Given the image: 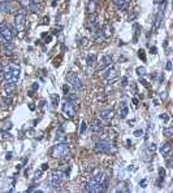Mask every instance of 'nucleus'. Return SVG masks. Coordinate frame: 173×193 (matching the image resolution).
<instances>
[{
	"mask_svg": "<svg viewBox=\"0 0 173 193\" xmlns=\"http://www.w3.org/2000/svg\"><path fill=\"white\" fill-rule=\"evenodd\" d=\"M151 53L152 55H156L158 52H156V47H151Z\"/></svg>",
	"mask_w": 173,
	"mask_h": 193,
	"instance_id": "obj_38",
	"label": "nucleus"
},
{
	"mask_svg": "<svg viewBox=\"0 0 173 193\" xmlns=\"http://www.w3.org/2000/svg\"><path fill=\"white\" fill-rule=\"evenodd\" d=\"M0 11L3 13H9L13 11V3H11L9 0H3L0 3Z\"/></svg>",
	"mask_w": 173,
	"mask_h": 193,
	"instance_id": "obj_11",
	"label": "nucleus"
},
{
	"mask_svg": "<svg viewBox=\"0 0 173 193\" xmlns=\"http://www.w3.org/2000/svg\"><path fill=\"white\" fill-rule=\"evenodd\" d=\"M170 152H172V144H169V143L164 144V145L160 148V154L164 157V158L169 157V156H170Z\"/></svg>",
	"mask_w": 173,
	"mask_h": 193,
	"instance_id": "obj_14",
	"label": "nucleus"
},
{
	"mask_svg": "<svg viewBox=\"0 0 173 193\" xmlns=\"http://www.w3.org/2000/svg\"><path fill=\"white\" fill-rule=\"evenodd\" d=\"M111 62H112V57H111V55H106L104 57L102 58L100 64H99V70H104L106 67L111 66Z\"/></svg>",
	"mask_w": 173,
	"mask_h": 193,
	"instance_id": "obj_13",
	"label": "nucleus"
},
{
	"mask_svg": "<svg viewBox=\"0 0 173 193\" xmlns=\"http://www.w3.org/2000/svg\"><path fill=\"white\" fill-rule=\"evenodd\" d=\"M87 191L91 192V193H99V192H103V191H104V188H103L102 184L97 183V181H95V180L91 178L90 181H89V184H87Z\"/></svg>",
	"mask_w": 173,
	"mask_h": 193,
	"instance_id": "obj_9",
	"label": "nucleus"
},
{
	"mask_svg": "<svg viewBox=\"0 0 173 193\" xmlns=\"http://www.w3.org/2000/svg\"><path fill=\"white\" fill-rule=\"evenodd\" d=\"M63 143V141H66V136L63 134V132H57L56 137H55V143Z\"/></svg>",
	"mask_w": 173,
	"mask_h": 193,
	"instance_id": "obj_23",
	"label": "nucleus"
},
{
	"mask_svg": "<svg viewBox=\"0 0 173 193\" xmlns=\"http://www.w3.org/2000/svg\"><path fill=\"white\" fill-rule=\"evenodd\" d=\"M137 74H138V75H142V77H143V75L146 74V69H144V67H142V66L137 67Z\"/></svg>",
	"mask_w": 173,
	"mask_h": 193,
	"instance_id": "obj_26",
	"label": "nucleus"
},
{
	"mask_svg": "<svg viewBox=\"0 0 173 193\" xmlns=\"http://www.w3.org/2000/svg\"><path fill=\"white\" fill-rule=\"evenodd\" d=\"M20 73H21V67L18 64H9L5 67H3V74H4L5 81L17 82L20 78Z\"/></svg>",
	"mask_w": 173,
	"mask_h": 193,
	"instance_id": "obj_1",
	"label": "nucleus"
},
{
	"mask_svg": "<svg viewBox=\"0 0 173 193\" xmlns=\"http://www.w3.org/2000/svg\"><path fill=\"white\" fill-rule=\"evenodd\" d=\"M63 113L65 114V117H68V118L76 117L77 110H76V106H74V101H71V100L65 99V102L63 104Z\"/></svg>",
	"mask_w": 173,
	"mask_h": 193,
	"instance_id": "obj_6",
	"label": "nucleus"
},
{
	"mask_svg": "<svg viewBox=\"0 0 173 193\" xmlns=\"http://www.w3.org/2000/svg\"><path fill=\"white\" fill-rule=\"evenodd\" d=\"M172 69V62H170V61H168V62H167V70H170Z\"/></svg>",
	"mask_w": 173,
	"mask_h": 193,
	"instance_id": "obj_41",
	"label": "nucleus"
},
{
	"mask_svg": "<svg viewBox=\"0 0 173 193\" xmlns=\"http://www.w3.org/2000/svg\"><path fill=\"white\" fill-rule=\"evenodd\" d=\"M94 151L97 153H111L115 151L113 145L109 140L107 139H99L97 143H95V146H94Z\"/></svg>",
	"mask_w": 173,
	"mask_h": 193,
	"instance_id": "obj_3",
	"label": "nucleus"
},
{
	"mask_svg": "<svg viewBox=\"0 0 173 193\" xmlns=\"http://www.w3.org/2000/svg\"><path fill=\"white\" fill-rule=\"evenodd\" d=\"M52 104H54V106H56V105L59 104V96L57 95H54L52 96Z\"/></svg>",
	"mask_w": 173,
	"mask_h": 193,
	"instance_id": "obj_30",
	"label": "nucleus"
},
{
	"mask_svg": "<svg viewBox=\"0 0 173 193\" xmlns=\"http://www.w3.org/2000/svg\"><path fill=\"white\" fill-rule=\"evenodd\" d=\"M86 128H87V125H86V122L83 121L81 123V128H80V135H83L86 132Z\"/></svg>",
	"mask_w": 173,
	"mask_h": 193,
	"instance_id": "obj_25",
	"label": "nucleus"
},
{
	"mask_svg": "<svg viewBox=\"0 0 173 193\" xmlns=\"http://www.w3.org/2000/svg\"><path fill=\"white\" fill-rule=\"evenodd\" d=\"M11 157H12V153H8L7 154V160H11Z\"/></svg>",
	"mask_w": 173,
	"mask_h": 193,
	"instance_id": "obj_45",
	"label": "nucleus"
},
{
	"mask_svg": "<svg viewBox=\"0 0 173 193\" xmlns=\"http://www.w3.org/2000/svg\"><path fill=\"white\" fill-rule=\"evenodd\" d=\"M87 12L90 14H94L97 12V0H90L89 4H87Z\"/></svg>",
	"mask_w": 173,
	"mask_h": 193,
	"instance_id": "obj_19",
	"label": "nucleus"
},
{
	"mask_svg": "<svg viewBox=\"0 0 173 193\" xmlns=\"http://www.w3.org/2000/svg\"><path fill=\"white\" fill-rule=\"evenodd\" d=\"M97 62H98V57L95 53H90L87 57H86V64H87V66L94 67L95 65H97Z\"/></svg>",
	"mask_w": 173,
	"mask_h": 193,
	"instance_id": "obj_17",
	"label": "nucleus"
},
{
	"mask_svg": "<svg viewBox=\"0 0 173 193\" xmlns=\"http://www.w3.org/2000/svg\"><path fill=\"white\" fill-rule=\"evenodd\" d=\"M90 127H91V130L94 131V132H98V134L103 131V125H102L100 119H94Z\"/></svg>",
	"mask_w": 173,
	"mask_h": 193,
	"instance_id": "obj_16",
	"label": "nucleus"
},
{
	"mask_svg": "<svg viewBox=\"0 0 173 193\" xmlns=\"http://www.w3.org/2000/svg\"><path fill=\"white\" fill-rule=\"evenodd\" d=\"M102 31H103V35H104V38H109L111 35H112V31H111V27H109V25H106L104 27H102Z\"/></svg>",
	"mask_w": 173,
	"mask_h": 193,
	"instance_id": "obj_21",
	"label": "nucleus"
},
{
	"mask_svg": "<svg viewBox=\"0 0 173 193\" xmlns=\"http://www.w3.org/2000/svg\"><path fill=\"white\" fill-rule=\"evenodd\" d=\"M3 102H4L5 105H11L12 99H11V97H4V99H3Z\"/></svg>",
	"mask_w": 173,
	"mask_h": 193,
	"instance_id": "obj_32",
	"label": "nucleus"
},
{
	"mask_svg": "<svg viewBox=\"0 0 173 193\" xmlns=\"http://www.w3.org/2000/svg\"><path fill=\"white\" fill-rule=\"evenodd\" d=\"M163 135H164V136H167V137H170V136L173 135V128H172V127H169V128H164V130H163Z\"/></svg>",
	"mask_w": 173,
	"mask_h": 193,
	"instance_id": "obj_24",
	"label": "nucleus"
},
{
	"mask_svg": "<svg viewBox=\"0 0 173 193\" xmlns=\"http://www.w3.org/2000/svg\"><path fill=\"white\" fill-rule=\"evenodd\" d=\"M25 23H26V14L17 13L14 17V27L17 29V31H22V29L25 27Z\"/></svg>",
	"mask_w": 173,
	"mask_h": 193,
	"instance_id": "obj_8",
	"label": "nucleus"
},
{
	"mask_svg": "<svg viewBox=\"0 0 173 193\" xmlns=\"http://www.w3.org/2000/svg\"><path fill=\"white\" fill-rule=\"evenodd\" d=\"M64 176H65V175H64V172L61 170H54L50 174V178L47 180L48 186L55 188V189L59 188L60 184H61V181H63V179H64Z\"/></svg>",
	"mask_w": 173,
	"mask_h": 193,
	"instance_id": "obj_4",
	"label": "nucleus"
},
{
	"mask_svg": "<svg viewBox=\"0 0 173 193\" xmlns=\"http://www.w3.org/2000/svg\"><path fill=\"white\" fill-rule=\"evenodd\" d=\"M63 91H64L65 93H68V86H64V87H63Z\"/></svg>",
	"mask_w": 173,
	"mask_h": 193,
	"instance_id": "obj_44",
	"label": "nucleus"
},
{
	"mask_svg": "<svg viewBox=\"0 0 173 193\" xmlns=\"http://www.w3.org/2000/svg\"><path fill=\"white\" fill-rule=\"evenodd\" d=\"M29 108H30L31 110H34V109H35V106H34V105H33V104H30V105H29Z\"/></svg>",
	"mask_w": 173,
	"mask_h": 193,
	"instance_id": "obj_47",
	"label": "nucleus"
},
{
	"mask_svg": "<svg viewBox=\"0 0 173 193\" xmlns=\"http://www.w3.org/2000/svg\"><path fill=\"white\" fill-rule=\"evenodd\" d=\"M128 111H129V109L126 106V104L123 102V105L120 106V116H121V118H125L128 116Z\"/></svg>",
	"mask_w": 173,
	"mask_h": 193,
	"instance_id": "obj_20",
	"label": "nucleus"
},
{
	"mask_svg": "<svg viewBox=\"0 0 173 193\" xmlns=\"http://www.w3.org/2000/svg\"><path fill=\"white\" fill-rule=\"evenodd\" d=\"M139 82H141V83H142L143 86H146V87H147V86H149V84H147V82H146L144 79H142V78H141V79H139Z\"/></svg>",
	"mask_w": 173,
	"mask_h": 193,
	"instance_id": "obj_42",
	"label": "nucleus"
},
{
	"mask_svg": "<svg viewBox=\"0 0 173 193\" xmlns=\"http://www.w3.org/2000/svg\"><path fill=\"white\" fill-rule=\"evenodd\" d=\"M0 37H2L5 42H11L13 39V31L11 29V26L7 22L0 23Z\"/></svg>",
	"mask_w": 173,
	"mask_h": 193,
	"instance_id": "obj_7",
	"label": "nucleus"
},
{
	"mask_svg": "<svg viewBox=\"0 0 173 193\" xmlns=\"http://www.w3.org/2000/svg\"><path fill=\"white\" fill-rule=\"evenodd\" d=\"M155 3H156V4H159V3H161V0H155Z\"/></svg>",
	"mask_w": 173,
	"mask_h": 193,
	"instance_id": "obj_50",
	"label": "nucleus"
},
{
	"mask_svg": "<svg viewBox=\"0 0 173 193\" xmlns=\"http://www.w3.org/2000/svg\"><path fill=\"white\" fill-rule=\"evenodd\" d=\"M0 75H3V66H2V64H0Z\"/></svg>",
	"mask_w": 173,
	"mask_h": 193,
	"instance_id": "obj_46",
	"label": "nucleus"
},
{
	"mask_svg": "<svg viewBox=\"0 0 173 193\" xmlns=\"http://www.w3.org/2000/svg\"><path fill=\"white\" fill-rule=\"evenodd\" d=\"M146 186V180H143V181H141V187H144Z\"/></svg>",
	"mask_w": 173,
	"mask_h": 193,
	"instance_id": "obj_48",
	"label": "nucleus"
},
{
	"mask_svg": "<svg viewBox=\"0 0 173 193\" xmlns=\"http://www.w3.org/2000/svg\"><path fill=\"white\" fill-rule=\"evenodd\" d=\"M66 79L69 81V83H71V86L73 87V90L76 93H80L82 90H83V83L81 81V78L78 75H76L73 73H71L68 77H66Z\"/></svg>",
	"mask_w": 173,
	"mask_h": 193,
	"instance_id": "obj_5",
	"label": "nucleus"
},
{
	"mask_svg": "<svg viewBox=\"0 0 173 193\" xmlns=\"http://www.w3.org/2000/svg\"><path fill=\"white\" fill-rule=\"evenodd\" d=\"M112 91H113V88H112V87H109V86H108V87H107V90H106V95H109V92L112 93Z\"/></svg>",
	"mask_w": 173,
	"mask_h": 193,
	"instance_id": "obj_37",
	"label": "nucleus"
},
{
	"mask_svg": "<svg viewBox=\"0 0 173 193\" xmlns=\"http://www.w3.org/2000/svg\"><path fill=\"white\" fill-rule=\"evenodd\" d=\"M147 151H149L150 153H154L155 151H156V145H155L154 143H152V144H150V145H149V148H147Z\"/></svg>",
	"mask_w": 173,
	"mask_h": 193,
	"instance_id": "obj_28",
	"label": "nucleus"
},
{
	"mask_svg": "<svg viewBox=\"0 0 173 193\" xmlns=\"http://www.w3.org/2000/svg\"><path fill=\"white\" fill-rule=\"evenodd\" d=\"M48 169V165L47 163H43L42 165V171H45V170H47Z\"/></svg>",
	"mask_w": 173,
	"mask_h": 193,
	"instance_id": "obj_39",
	"label": "nucleus"
},
{
	"mask_svg": "<svg viewBox=\"0 0 173 193\" xmlns=\"http://www.w3.org/2000/svg\"><path fill=\"white\" fill-rule=\"evenodd\" d=\"M2 134H3V137H9V136H11L8 132H5V131H2Z\"/></svg>",
	"mask_w": 173,
	"mask_h": 193,
	"instance_id": "obj_40",
	"label": "nucleus"
},
{
	"mask_svg": "<svg viewBox=\"0 0 173 193\" xmlns=\"http://www.w3.org/2000/svg\"><path fill=\"white\" fill-rule=\"evenodd\" d=\"M4 127H5L7 130H9V128L12 127V125H11V122H5V123H4Z\"/></svg>",
	"mask_w": 173,
	"mask_h": 193,
	"instance_id": "obj_36",
	"label": "nucleus"
},
{
	"mask_svg": "<svg viewBox=\"0 0 173 193\" xmlns=\"http://www.w3.org/2000/svg\"><path fill=\"white\" fill-rule=\"evenodd\" d=\"M126 84H128V78L126 77H123V78H121V86L125 87Z\"/></svg>",
	"mask_w": 173,
	"mask_h": 193,
	"instance_id": "obj_31",
	"label": "nucleus"
},
{
	"mask_svg": "<svg viewBox=\"0 0 173 193\" xmlns=\"http://www.w3.org/2000/svg\"><path fill=\"white\" fill-rule=\"evenodd\" d=\"M33 88H34V90H38V88H39V84H38V83H34V84H33Z\"/></svg>",
	"mask_w": 173,
	"mask_h": 193,
	"instance_id": "obj_43",
	"label": "nucleus"
},
{
	"mask_svg": "<svg viewBox=\"0 0 173 193\" xmlns=\"http://www.w3.org/2000/svg\"><path fill=\"white\" fill-rule=\"evenodd\" d=\"M20 4H21L24 8H29V5H30V0H20Z\"/></svg>",
	"mask_w": 173,
	"mask_h": 193,
	"instance_id": "obj_27",
	"label": "nucleus"
},
{
	"mask_svg": "<svg viewBox=\"0 0 173 193\" xmlns=\"http://www.w3.org/2000/svg\"><path fill=\"white\" fill-rule=\"evenodd\" d=\"M51 154H52L54 158H66V157L71 154L69 144L66 141H63V143L54 145V148L51 149Z\"/></svg>",
	"mask_w": 173,
	"mask_h": 193,
	"instance_id": "obj_2",
	"label": "nucleus"
},
{
	"mask_svg": "<svg viewBox=\"0 0 173 193\" xmlns=\"http://www.w3.org/2000/svg\"><path fill=\"white\" fill-rule=\"evenodd\" d=\"M160 118H161L164 122H168V121H169V117L167 116V114H161V116H160Z\"/></svg>",
	"mask_w": 173,
	"mask_h": 193,
	"instance_id": "obj_34",
	"label": "nucleus"
},
{
	"mask_svg": "<svg viewBox=\"0 0 173 193\" xmlns=\"http://www.w3.org/2000/svg\"><path fill=\"white\" fill-rule=\"evenodd\" d=\"M113 117H115V111L112 109H107V110L100 111V118L104 119V121H111Z\"/></svg>",
	"mask_w": 173,
	"mask_h": 193,
	"instance_id": "obj_15",
	"label": "nucleus"
},
{
	"mask_svg": "<svg viewBox=\"0 0 173 193\" xmlns=\"http://www.w3.org/2000/svg\"><path fill=\"white\" fill-rule=\"evenodd\" d=\"M113 4L121 11H125L128 8V2H126V0H113Z\"/></svg>",
	"mask_w": 173,
	"mask_h": 193,
	"instance_id": "obj_18",
	"label": "nucleus"
},
{
	"mask_svg": "<svg viewBox=\"0 0 173 193\" xmlns=\"http://www.w3.org/2000/svg\"><path fill=\"white\" fill-rule=\"evenodd\" d=\"M81 44H82V46H87V44H89V39H87V38H82Z\"/></svg>",
	"mask_w": 173,
	"mask_h": 193,
	"instance_id": "obj_35",
	"label": "nucleus"
},
{
	"mask_svg": "<svg viewBox=\"0 0 173 193\" xmlns=\"http://www.w3.org/2000/svg\"><path fill=\"white\" fill-rule=\"evenodd\" d=\"M138 56H139V58H142L143 61H146V55H144V51H143V49H139V51H138Z\"/></svg>",
	"mask_w": 173,
	"mask_h": 193,
	"instance_id": "obj_29",
	"label": "nucleus"
},
{
	"mask_svg": "<svg viewBox=\"0 0 173 193\" xmlns=\"http://www.w3.org/2000/svg\"><path fill=\"white\" fill-rule=\"evenodd\" d=\"M142 135H143V131H142V130H137V131H134V136L139 137V136H142Z\"/></svg>",
	"mask_w": 173,
	"mask_h": 193,
	"instance_id": "obj_33",
	"label": "nucleus"
},
{
	"mask_svg": "<svg viewBox=\"0 0 173 193\" xmlns=\"http://www.w3.org/2000/svg\"><path fill=\"white\" fill-rule=\"evenodd\" d=\"M16 88H17V82H9V81H7V83L4 86V90H5V93L8 96L14 95Z\"/></svg>",
	"mask_w": 173,
	"mask_h": 193,
	"instance_id": "obj_10",
	"label": "nucleus"
},
{
	"mask_svg": "<svg viewBox=\"0 0 173 193\" xmlns=\"http://www.w3.org/2000/svg\"><path fill=\"white\" fill-rule=\"evenodd\" d=\"M104 75H106L107 79H109V78H115V77H116L115 69H113V67H111V66H108V70H107V73H106Z\"/></svg>",
	"mask_w": 173,
	"mask_h": 193,
	"instance_id": "obj_22",
	"label": "nucleus"
},
{
	"mask_svg": "<svg viewBox=\"0 0 173 193\" xmlns=\"http://www.w3.org/2000/svg\"><path fill=\"white\" fill-rule=\"evenodd\" d=\"M3 52H4V55H7V56H12L14 53V46L12 44L11 42H4Z\"/></svg>",
	"mask_w": 173,
	"mask_h": 193,
	"instance_id": "obj_12",
	"label": "nucleus"
},
{
	"mask_svg": "<svg viewBox=\"0 0 173 193\" xmlns=\"http://www.w3.org/2000/svg\"><path fill=\"white\" fill-rule=\"evenodd\" d=\"M133 104H134V105H138V100H137V99H133Z\"/></svg>",
	"mask_w": 173,
	"mask_h": 193,
	"instance_id": "obj_49",
	"label": "nucleus"
}]
</instances>
